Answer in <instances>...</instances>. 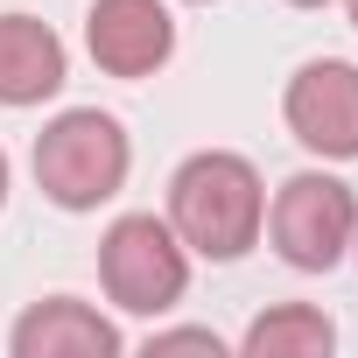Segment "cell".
Returning <instances> with one entry per match:
<instances>
[{
  "mask_svg": "<svg viewBox=\"0 0 358 358\" xmlns=\"http://www.w3.org/2000/svg\"><path fill=\"white\" fill-rule=\"evenodd\" d=\"M260 218H267V190L246 155H225V148H204L176 169L169 183V225L190 253L204 260H239L253 239H260Z\"/></svg>",
  "mask_w": 358,
  "mask_h": 358,
  "instance_id": "1",
  "label": "cell"
},
{
  "mask_svg": "<svg viewBox=\"0 0 358 358\" xmlns=\"http://www.w3.org/2000/svg\"><path fill=\"white\" fill-rule=\"evenodd\" d=\"M36 183L64 204V211H99L120 183H127V134L113 113L78 106L57 113L36 141Z\"/></svg>",
  "mask_w": 358,
  "mask_h": 358,
  "instance_id": "2",
  "label": "cell"
},
{
  "mask_svg": "<svg viewBox=\"0 0 358 358\" xmlns=\"http://www.w3.org/2000/svg\"><path fill=\"white\" fill-rule=\"evenodd\" d=\"M99 274H106V295H113L120 309L162 316V309H176V295L190 288V253H183V239H176V225L134 211V218H120V225L106 232Z\"/></svg>",
  "mask_w": 358,
  "mask_h": 358,
  "instance_id": "3",
  "label": "cell"
},
{
  "mask_svg": "<svg viewBox=\"0 0 358 358\" xmlns=\"http://www.w3.org/2000/svg\"><path fill=\"white\" fill-rule=\"evenodd\" d=\"M267 225H274L281 260L316 274V267H337V260H344V246H351V232H358V197L337 183V176L302 169V176H288V183H281Z\"/></svg>",
  "mask_w": 358,
  "mask_h": 358,
  "instance_id": "4",
  "label": "cell"
},
{
  "mask_svg": "<svg viewBox=\"0 0 358 358\" xmlns=\"http://www.w3.org/2000/svg\"><path fill=\"white\" fill-rule=\"evenodd\" d=\"M288 127L302 148L330 155V162H351L358 155V64H302L288 78Z\"/></svg>",
  "mask_w": 358,
  "mask_h": 358,
  "instance_id": "5",
  "label": "cell"
},
{
  "mask_svg": "<svg viewBox=\"0 0 358 358\" xmlns=\"http://www.w3.org/2000/svg\"><path fill=\"white\" fill-rule=\"evenodd\" d=\"M85 43H92L99 71H113V78H148V71L169 64L176 22H169L162 0H99L92 22H85Z\"/></svg>",
  "mask_w": 358,
  "mask_h": 358,
  "instance_id": "6",
  "label": "cell"
},
{
  "mask_svg": "<svg viewBox=\"0 0 358 358\" xmlns=\"http://www.w3.org/2000/svg\"><path fill=\"white\" fill-rule=\"evenodd\" d=\"M15 358H113L120 351V330L92 309V302H71V295H50L36 302L22 323H15Z\"/></svg>",
  "mask_w": 358,
  "mask_h": 358,
  "instance_id": "7",
  "label": "cell"
},
{
  "mask_svg": "<svg viewBox=\"0 0 358 358\" xmlns=\"http://www.w3.org/2000/svg\"><path fill=\"white\" fill-rule=\"evenodd\" d=\"M64 85V43L36 15H0V106H36Z\"/></svg>",
  "mask_w": 358,
  "mask_h": 358,
  "instance_id": "8",
  "label": "cell"
},
{
  "mask_svg": "<svg viewBox=\"0 0 358 358\" xmlns=\"http://www.w3.org/2000/svg\"><path fill=\"white\" fill-rule=\"evenodd\" d=\"M330 344H337V330L309 302H281V309L253 316V330H246V358H323Z\"/></svg>",
  "mask_w": 358,
  "mask_h": 358,
  "instance_id": "9",
  "label": "cell"
},
{
  "mask_svg": "<svg viewBox=\"0 0 358 358\" xmlns=\"http://www.w3.org/2000/svg\"><path fill=\"white\" fill-rule=\"evenodd\" d=\"M148 351H211L218 358L225 344H218V330H162V337H148Z\"/></svg>",
  "mask_w": 358,
  "mask_h": 358,
  "instance_id": "10",
  "label": "cell"
},
{
  "mask_svg": "<svg viewBox=\"0 0 358 358\" xmlns=\"http://www.w3.org/2000/svg\"><path fill=\"white\" fill-rule=\"evenodd\" d=\"M0 197H8V155H0Z\"/></svg>",
  "mask_w": 358,
  "mask_h": 358,
  "instance_id": "11",
  "label": "cell"
},
{
  "mask_svg": "<svg viewBox=\"0 0 358 358\" xmlns=\"http://www.w3.org/2000/svg\"><path fill=\"white\" fill-rule=\"evenodd\" d=\"M295 8H323V0H295Z\"/></svg>",
  "mask_w": 358,
  "mask_h": 358,
  "instance_id": "12",
  "label": "cell"
},
{
  "mask_svg": "<svg viewBox=\"0 0 358 358\" xmlns=\"http://www.w3.org/2000/svg\"><path fill=\"white\" fill-rule=\"evenodd\" d=\"M351 29H358V0H351Z\"/></svg>",
  "mask_w": 358,
  "mask_h": 358,
  "instance_id": "13",
  "label": "cell"
}]
</instances>
